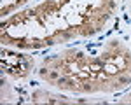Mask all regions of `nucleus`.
I'll use <instances>...</instances> for the list:
<instances>
[{
	"label": "nucleus",
	"instance_id": "nucleus-1",
	"mask_svg": "<svg viewBox=\"0 0 131 105\" xmlns=\"http://www.w3.org/2000/svg\"><path fill=\"white\" fill-rule=\"evenodd\" d=\"M37 75L44 82L73 96L114 94L126 89L105 70L100 46L67 47L42 58Z\"/></svg>",
	"mask_w": 131,
	"mask_h": 105
},
{
	"label": "nucleus",
	"instance_id": "nucleus-2",
	"mask_svg": "<svg viewBox=\"0 0 131 105\" xmlns=\"http://www.w3.org/2000/svg\"><path fill=\"white\" fill-rule=\"evenodd\" d=\"M60 12L77 40L91 39L108 26L119 0H58Z\"/></svg>",
	"mask_w": 131,
	"mask_h": 105
},
{
	"label": "nucleus",
	"instance_id": "nucleus-3",
	"mask_svg": "<svg viewBox=\"0 0 131 105\" xmlns=\"http://www.w3.org/2000/svg\"><path fill=\"white\" fill-rule=\"evenodd\" d=\"M0 28V40L5 47L21 51H40L52 47L46 26L31 7L19 9L18 12L4 18Z\"/></svg>",
	"mask_w": 131,
	"mask_h": 105
},
{
	"label": "nucleus",
	"instance_id": "nucleus-4",
	"mask_svg": "<svg viewBox=\"0 0 131 105\" xmlns=\"http://www.w3.org/2000/svg\"><path fill=\"white\" fill-rule=\"evenodd\" d=\"M31 9L35 10L37 18L46 26V30L49 33V39L52 42V47L77 40L75 33L68 28V25L65 23L63 16H61L58 0H42L39 4L31 5Z\"/></svg>",
	"mask_w": 131,
	"mask_h": 105
},
{
	"label": "nucleus",
	"instance_id": "nucleus-5",
	"mask_svg": "<svg viewBox=\"0 0 131 105\" xmlns=\"http://www.w3.org/2000/svg\"><path fill=\"white\" fill-rule=\"evenodd\" d=\"M0 65H2V74L7 75L12 81H26L35 70V58L28 51L21 49H12L5 47L2 49L0 56Z\"/></svg>",
	"mask_w": 131,
	"mask_h": 105
},
{
	"label": "nucleus",
	"instance_id": "nucleus-6",
	"mask_svg": "<svg viewBox=\"0 0 131 105\" xmlns=\"http://www.w3.org/2000/svg\"><path fill=\"white\" fill-rule=\"evenodd\" d=\"M30 98H31L33 103H86L84 100H77L73 96H68V93L63 94V91L52 93V91L44 89V88L35 89Z\"/></svg>",
	"mask_w": 131,
	"mask_h": 105
},
{
	"label": "nucleus",
	"instance_id": "nucleus-7",
	"mask_svg": "<svg viewBox=\"0 0 131 105\" xmlns=\"http://www.w3.org/2000/svg\"><path fill=\"white\" fill-rule=\"evenodd\" d=\"M30 2L31 0H2V9H0L2 19L14 14V12H18L19 9H25Z\"/></svg>",
	"mask_w": 131,
	"mask_h": 105
},
{
	"label": "nucleus",
	"instance_id": "nucleus-8",
	"mask_svg": "<svg viewBox=\"0 0 131 105\" xmlns=\"http://www.w3.org/2000/svg\"><path fill=\"white\" fill-rule=\"evenodd\" d=\"M115 102H117V103H131V91L126 93L124 96H121V98H117Z\"/></svg>",
	"mask_w": 131,
	"mask_h": 105
},
{
	"label": "nucleus",
	"instance_id": "nucleus-9",
	"mask_svg": "<svg viewBox=\"0 0 131 105\" xmlns=\"http://www.w3.org/2000/svg\"><path fill=\"white\" fill-rule=\"evenodd\" d=\"M128 14L131 16V0H128Z\"/></svg>",
	"mask_w": 131,
	"mask_h": 105
}]
</instances>
